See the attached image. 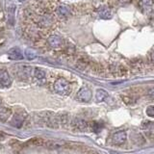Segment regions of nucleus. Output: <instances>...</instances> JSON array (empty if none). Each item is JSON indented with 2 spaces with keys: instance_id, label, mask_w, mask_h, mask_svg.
I'll return each mask as SVG.
<instances>
[{
  "instance_id": "aec40b11",
  "label": "nucleus",
  "mask_w": 154,
  "mask_h": 154,
  "mask_svg": "<svg viewBox=\"0 0 154 154\" xmlns=\"http://www.w3.org/2000/svg\"><path fill=\"white\" fill-rule=\"evenodd\" d=\"M146 115L148 117H151V118H154V106L151 105V106H148L146 108Z\"/></svg>"
},
{
  "instance_id": "4468645a",
  "label": "nucleus",
  "mask_w": 154,
  "mask_h": 154,
  "mask_svg": "<svg viewBox=\"0 0 154 154\" xmlns=\"http://www.w3.org/2000/svg\"><path fill=\"white\" fill-rule=\"evenodd\" d=\"M57 12H58V14L61 17H69L70 14V10L69 8L66 6V5H61L57 8Z\"/></svg>"
},
{
  "instance_id": "5701e85b",
  "label": "nucleus",
  "mask_w": 154,
  "mask_h": 154,
  "mask_svg": "<svg viewBox=\"0 0 154 154\" xmlns=\"http://www.w3.org/2000/svg\"><path fill=\"white\" fill-rule=\"evenodd\" d=\"M152 61H153V63H154V54L152 55Z\"/></svg>"
},
{
  "instance_id": "20e7f679",
  "label": "nucleus",
  "mask_w": 154,
  "mask_h": 154,
  "mask_svg": "<svg viewBox=\"0 0 154 154\" xmlns=\"http://www.w3.org/2000/svg\"><path fill=\"white\" fill-rule=\"evenodd\" d=\"M12 84V78L8 71L4 69H0V86L2 88H8Z\"/></svg>"
},
{
  "instance_id": "423d86ee",
  "label": "nucleus",
  "mask_w": 154,
  "mask_h": 154,
  "mask_svg": "<svg viewBox=\"0 0 154 154\" xmlns=\"http://www.w3.org/2000/svg\"><path fill=\"white\" fill-rule=\"evenodd\" d=\"M37 23L38 26H41L42 28L50 27L53 24V17L51 16H49V14H43V16L38 18Z\"/></svg>"
},
{
  "instance_id": "9d476101",
  "label": "nucleus",
  "mask_w": 154,
  "mask_h": 154,
  "mask_svg": "<svg viewBox=\"0 0 154 154\" xmlns=\"http://www.w3.org/2000/svg\"><path fill=\"white\" fill-rule=\"evenodd\" d=\"M8 56L10 59L12 60H21L23 59V55H22V52L20 51V49L17 47H14V48H12L11 50H9L8 52Z\"/></svg>"
},
{
  "instance_id": "1a4fd4ad",
  "label": "nucleus",
  "mask_w": 154,
  "mask_h": 154,
  "mask_svg": "<svg viewBox=\"0 0 154 154\" xmlns=\"http://www.w3.org/2000/svg\"><path fill=\"white\" fill-rule=\"evenodd\" d=\"M72 126L76 128L77 130H80V131H85L88 128V124H87V122L84 119L76 118L72 120Z\"/></svg>"
},
{
  "instance_id": "6e6552de",
  "label": "nucleus",
  "mask_w": 154,
  "mask_h": 154,
  "mask_svg": "<svg viewBox=\"0 0 154 154\" xmlns=\"http://www.w3.org/2000/svg\"><path fill=\"white\" fill-rule=\"evenodd\" d=\"M143 130L147 135L148 138H154V122H144L143 123Z\"/></svg>"
},
{
  "instance_id": "dca6fc26",
  "label": "nucleus",
  "mask_w": 154,
  "mask_h": 154,
  "mask_svg": "<svg viewBox=\"0 0 154 154\" xmlns=\"http://www.w3.org/2000/svg\"><path fill=\"white\" fill-rule=\"evenodd\" d=\"M153 4V0H140V7L143 11H146L149 8H151Z\"/></svg>"
},
{
  "instance_id": "7ed1b4c3",
  "label": "nucleus",
  "mask_w": 154,
  "mask_h": 154,
  "mask_svg": "<svg viewBox=\"0 0 154 154\" xmlns=\"http://www.w3.org/2000/svg\"><path fill=\"white\" fill-rule=\"evenodd\" d=\"M77 99L81 102H89L91 99V91L87 87L81 88L77 93Z\"/></svg>"
},
{
  "instance_id": "f3484780",
  "label": "nucleus",
  "mask_w": 154,
  "mask_h": 154,
  "mask_svg": "<svg viewBox=\"0 0 154 154\" xmlns=\"http://www.w3.org/2000/svg\"><path fill=\"white\" fill-rule=\"evenodd\" d=\"M34 76H35V78L38 80H43L45 78V72L43 69L37 67V69H35V70H34Z\"/></svg>"
},
{
  "instance_id": "4be33fe9",
  "label": "nucleus",
  "mask_w": 154,
  "mask_h": 154,
  "mask_svg": "<svg viewBox=\"0 0 154 154\" xmlns=\"http://www.w3.org/2000/svg\"><path fill=\"white\" fill-rule=\"evenodd\" d=\"M130 0H120V2L122 3H126V2H129Z\"/></svg>"
},
{
  "instance_id": "0eeeda50",
  "label": "nucleus",
  "mask_w": 154,
  "mask_h": 154,
  "mask_svg": "<svg viewBox=\"0 0 154 154\" xmlns=\"http://www.w3.org/2000/svg\"><path fill=\"white\" fill-rule=\"evenodd\" d=\"M125 141H126V133H125V131H119L113 135V143L117 144V146L122 144L123 143H125Z\"/></svg>"
},
{
  "instance_id": "6ab92c4d",
  "label": "nucleus",
  "mask_w": 154,
  "mask_h": 154,
  "mask_svg": "<svg viewBox=\"0 0 154 154\" xmlns=\"http://www.w3.org/2000/svg\"><path fill=\"white\" fill-rule=\"evenodd\" d=\"M25 56L28 60H33V59H35L36 58V52L32 50V49H26L25 50Z\"/></svg>"
},
{
  "instance_id": "f8f14e48",
  "label": "nucleus",
  "mask_w": 154,
  "mask_h": 154,
  "mask_svg": "<svg viewBox=\"0 0 154 154\" xmlns=\"http://www.w3.org/2000/svg\"><path fill=\"white\" fill-rule=\"evenodd\" d=\"M45 146L48 148H60L65 146V142L61 140H50L45 143Z\"/></svg>"
},
{
  "instance_id": "393cba45",
  "label": "nucleus",
  "mask_w": 154,
  "mask_h": 154,
  "mask_svg": "<svg viewBox=\"0 0 154 154\" xmlns=\"http://www.w3.org/2000/svg\"><path fill=\"white\" fill-rule=\"evenodd\" d=\"M0 104H1V99H0Z\"/></svg>"
},
{
  "instance_id": "f03ea898",
  "label": "nucleus",
  "mask_w": 154,
  "mask_h": 154,
  "mask_svg": "<svg viewBox=\"0 0 154 154\" xmlns=\"http://www.w3.org/2000/svg\"><path fill=\"white\" fill-rule=\"evenodd\" d=\"M27 117V114L24 110H21L19 109L17 110L16 114L14 115V118L12 119L11 120V124L13 125V126L17 127V128H19L22 126V124L24 122V120H25Z\"/></svg>"
},
{
  "instance_id": "39448f33",
  "label": "nucleus",
  "mask_w": 154,
  "mask_h": 154,
  "mask_svg": "<svg viewBox=\"0 0 154 154\" xmlns=\"http://www.w3.org/2000/svg\"><path fill=\"white\" fill-rule=\"evenodd\" d=\"M47 42L52 48H55V49H57V48H61L63 45H64V41H63V38L58 35L49 36L48 37Z\"/></svg>"
},
{
  "instance_id": "ddd939ff",
  "label": "nucleus",
  "mask_w": 154,
  "mask_h": 154,
  "mask_svg": "<svg viewBox=\"0 0 154 154\" xmlns=\"http://www.w3.org/2000/svg\"><path fill=\"white\" fill-rule=\"evenodd\" d=\"M12 110L7 108H0V120L1 122H6L8 119L11 117Z\"/></svg>"
},
{
  "instance_id": "f257e3e1",
  "label": "nucleus",
  "mask_w": 154,
  "mask_h": 154,
  "mask_svg": "<svg viewBox=\"0 0 154 154\" xmlns=\"http://www.w3.org/2000/svg\"><path fill=\"white\" fill-rule=\"evenodd\" d=\"M54 91L60 95H67L71 91L70 84L66 79L59 78L54 83Z\"/></svg>"
},
{
  "instance_id": "2eb2a0df",
  "label": "nucleus",
  "mask_w": 154,
  "mask_h": 154,
  "mask_svg": "<svg viewBox=\"0 0 154 154\" xmlns=\"http://www.w3.org/2000/svg\"><path fill=\"white\" fill-rule=\"evenodd\" d=\"M108 96V94L107 91L100 89V90H97V91H96L95 94V97H96V100L98 101V102H102V101H104L106 99V97Z\"/></svg>"
},
{
  "instance_id": "a211bd4d",
  "label": "nucleus",
  "mask_w": 154,
  "mask_h": 154,
  "mask_svg": "<svg viewBox=\"0 0 154 154\" xmlns=\"http://www.w3.org/2000/svg\"><path fill=\"white\" fill-rule=\"evenodd\" d=\"M8 17L9 19L11 20V22L13 23V20H14V4H11L10 6H8Z\"/></svg>"
},
{
  "instance_id": "412c9836",
  "label": "nucleus",
  "mask_w": 154,
  "mask_h": 154,
  "mask_svg": "<svg viewBox=\"0 0 154 154\" xmlns=\"http://www.w3.org/2000/svg\"><path fill=\"white\" fill-rule=\"evenodd\" d=\"M148 96H149V98H151L152 100H154V88L150 89L148 91V93H147Z\"/></svg>"
},
{
  "instance_id": "b1692460",
  "label": "nucleus",
  "mask_w": 154,
  "mask_h": 154,
  "mask_svg": "<svg viewBox=\"0 0 154 154\" xmlns=\"http://www.w3.org/2000/svg\"><path fill=\"white\" fill-rule=\"evenodd\" d=\"M18 1H20V2H23V1H25V0H18Z\"/></svg>"
},
{
  "instance_id": "9b49d317",
  "label": "nucleus",
  "mask_w": 154,
  "mask_h": 154,
  "mask_svg": "<svg viewBox=\"0 0 154 154\" xmlns=\"http://www.w3.org/2000/svg\"><path fill=\"white\" fill-rule=\"evenodd\" d=\"M97 14H98V16L103 19H109V18H111V16H112L111 10L106 6L99 7L97 9Z\"/></svg>"
}]
</instances>
